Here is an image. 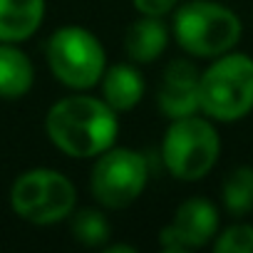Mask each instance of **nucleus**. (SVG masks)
I'll use <instances>...</instances> for the list:
<instances>
[{
	"label": "nucleus",
	"mask_w": 253,
	"mask_h": 253,
	"mask_svg": "<svg viewBox=\"0 0 253 253\" xmlns=\"http://www.w3.org/2000/svg\"><path fill=\"white\" fill-rule=\"evenodd\" d=\"M45 132L62 154L72 159H94L114 147L119 117L102 97L67 94L47 109Z\"/></svg>",
	"instance_id": "nucleus-1"
},
{
	"label": "nucleus",
	"mask_w": 253,
	"mask_h": 253,
	"mask_svg": "<svg viewBox=\"0 0 253 253\" xmlns=\"http://www.w3.org/2000/svg\"><path fill=\"white\" fill-rule=\"evenodd\" d=\"M241 18L216 0H189L176 5L171 35L176 45L199 60H213L231 52L241 40Z\"/></svg>",
	"instance_id": "nucleus-2"
},
{
	"label": "nucleus",
	"mask_w": 253,
	"mask_h": 253,
	"mask_svg": "<svg viewBox=\"0 0 253 253\" xmlns=\"http://www.w3.org/2000/svg\"><path fill=\"white\" fill-rule=\"evenodd\" d=\"M199 109L213 122H238L253 109V57L223 52L199 75Z\"/></svg>",
	"instance_id": "nucleus-3"
},
{
	"label": "nucleus",
	"mask_w": 253,
	"mask_h": 253,
	"mask_svg": "<svg viewBox=\"0 0 253 253\" xmlns=\"http://www.w3.org/2000/svg\"><path fill=\"white\" fill-rule=\"evenodd\" d=\"M221 137L213 119L189 114L171 119L162 139V164L179 181L204 179L218 162Z\"/></svg>",
	"instance_id": "nucleus-4"
},
{
	"label": "nucleus",
	"mask_w": 253,
	"mask_h": 253,
	"mask_svg": "<svg viewBox=\"0 0 253 253\" xmlns=\"http://www.w3.org/2000/svg\"><path fill=\"white\" fill-rule=\"evenodd\" d=\"M77 206L75 184L57 169L35 167L23 171L10 186V209L35 226H52L72 216Z\"/></svg>",
	"instance_id": "nucleus-5"
},
{
	"label": "nucleus",
	"mask_w": 253,
	"mask_h": 253,
	"mask_svg": "<svg viewBox=\"0 0 253 253\" xmlns=\"http://www.w3.org/2000/svg\"><path fill=\"white\" fill-rule=\"evenodd\" d=\"M52 77L75 92H87L99 84L107 70V55L97 35L80 25L57 28L45 47Z\"/></svg>",
	"instance_id": "nucleus-6"
},
{
	"label": "nucleus",
	"mask_w": 253,
	"mask_h": 253,
	"mask_svg": "<svg viewBox=\"0 0 253 253\" xmlns=\"http://www.w3.org/2000/svg\"><path fill=\"white\" fill-rule=\"evenodd\" d=\"M149 164L147 157L129 147H109L99 157H94L89 171V191L92 199L102 209H126L132 206L147 189Z\"/></svg>",
	"instance_id": "nucleus-7"
},
{
	"label": "nucleus",
	"mask_w": 253,
	"mask_h": 253,
	"mask_svg": "<svg viewBox=\"0 0 253 253\" xmlns=\"http://www.w3.org/2000/svg\"><path fill=\"white\" fill-rule=\"evenodd\" d=\"M218 233V209L201 196H191L174 211V218L159 233V246L167 253H186L213 241Z\"/></svg>",
	"instance_id": "nucleus-8"
},
{
	"label": "nucleus",
	"mask_w": 253,
	"mask_h": 253,
	"mask_svg": "<svg viewBox=\"0 0 253 253\" xmlns=\"http://www.w3.org/2000/svg\"><path fill=\"white\" fill-rule=\"evenodd\" d=\"M199 70L189 60H171L162 75L157 104L164 117L179 119L201 112L199 109Z\"/></svg>",
	"instance_id": "nucleus-9"
},
{
	"label": "nucleus",
	"mask_w": 253,
	"mask_h": 253,
	"mask_svg": "<svg viewBox=\"0 0 253 253\" xmlns=\"http://www.w3.org/2000/svg\"><path fill=\"white\" fill-rule=\"evenodd\" d=\"M102 87V99L119 114V112H132L142 97H144V77L134 65H109L99 80Z\"/></svg>",
	"instance_id": "nucleus-10"
},
{
	"label": "nucleus",
	"mask_w": 253,
	"mask_h": 253,
	"mask_svg": "<svg viewBox=\"0 0 253 253\" xmlns=\"http://www.w3.org/2000/svg\"><path fill=\"white\" fill-rule=\"evenodd\" d=\"M45 20V0H0V42L20 45Z\"/></svg>",
	"instance_id": "nucleus-11"
},
{
	"label": "nucleus",
	"mask_w": 253,
	"mask_h": 253,
	"mask_svg": "<svg viewBox=\"0 0 253 253\" xmlns=\"http://www.w3.org/2000/svg\"><path fill=\"white\" fill-rule=\"evenodd\" d=\"M169 45V28L162 23V18L142 15L137 18L124 35V50L132 62L149 65L154 62Z\"/></svg>",
	"instance_id": "nucleus-12"
},
{
	"label": "nucleus",
	"mask_w": 253,
	"mask_h": 253,
	"mask_svg": "<svg viewBox=\"0 0 253 253\" xmlns=\"http://www.w3.org/2000/svg\"><path fill=\"white\" fill-rule=\"evenodd\" d=\"M35 84L30 57L13 42H0V99H20Z\"/></svg>",
	"instance_id": "nucleus-13"
},
{
	"label": "nucleus",
	"mask_w": 253,
	"mask_h": 253,
	"mask_svg": "<svg viewBox=\"0 0 253 253\" xmlns=\"http://www.w3.org/2000/svg\"><path fill=\"white\" fill-rule=\"evenodd\" d=\"M223 209L231 216H246L253 211V167H236L221 186Z\"/></svg>",
	"instance_id": "nucleus-14"
},
{
	"label": "nucleus",
	"mask_w": 253,
	"mask_h": 253,
	"mask_svg": "<svg viewBox=\"0 0 253 253\" xmlns=\"http://www.w3.org/2000/svg\"><path fill=\"white\" fill-rule=\"evenodd\" d=\"M72 236L89 248L104 246L109 238V221L99 209L72 211Z\"/></svg>",
	"instance_id": "nucleus-15"
},
{
	"label": "nucleus",
	"mask_w": 253,
	"mask_h": 253,
	"mask_svg": "<svg viewBox=\"0 0 253 253\" xmlns=\"http://www.w3.org/2000/svg\"><path fill=\"white\" fill-rule=\"evenodd\" d=\"M216 253H253V226L251 223H233L216 233L213 241Z\"/></svg>",
	"instance_id": "nucleus-16"
},
{
	"label": "nucleus",
	"mask_w": 253,
	"mask_h": 253,
	"mask_svg": "<svg viewBox=\"0 0 253 253\" xmlns=\"http://www.w3.org/2000/svg\"><path fill=\"white\" fill-rule=\"evenodd\" d=\"M132 5L139 15H149V18H164L171 15L179 5V0H132Z\"/></svg>",
	"instance_id": "nucleus-17"
},
{
	"label": "nucleus",
	"mask_w": 253,
	"mask_h": 253,
	"mask_svg": "<svg viewBox=\"0 0 253 253\" xmlns=\"http://www.w3.org/2000/svg\"><path fill=\"white\" fill-rule=\"evenodd\" d=\"M134 246H124V243H114V246H104V253H134Z\"/></svg>",
	"instance_id": "nucleus-18"
}]
</instances>
